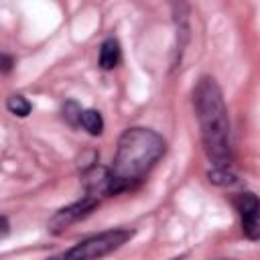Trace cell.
Segmentation results:
<instances>
[{
    "label": "cell",
    "instance_id": "obj_5",
    "mask_svg": "<svg viewBox=\"0 0 260 260\" xmlns=\"http://www.w3.org/2000/svg\"><path fill=\"white\" fill-rule=\"evenodd\" d=\"M238 211L242 217V232L248 240H258L260 223H258V197L254 193H242L238 197Z\"/></svg>",
    "mask_w": 260,
    "mask_h": 260
},
{
    "label": "cell",
    "instance_id": "obj_2",
    "mask_svg": "<svg viewBox=\"0 0 260 260\" xmlns=\"http://www.w3.org/2000/svg\"><path fill=\"white\" fill-rule=\"evenodd\" d=\"M195 116L199 122L203 150L215 169H223L232 160V132L223 93L213 77H201L193 91Z\"/></svg>",
    "mask_w": 260,
    "mask_h": 260
},
{
    "label": "cell",
    "instance_id": "obj_11",
    "mask_svg": "<svg viewBox=\"0 0 260 260\" xmlns=\"http://www.w3.org/2000/svg\"><path fill=\"white\" fill-rule=\"evenodd\" d=\"M10 69H12V57L0 55V71H2V73H8Z\"/></svg>",
    "mask_w": 260,
    "mask_h": 260
},
{
    "label": "cell",
    "instance_id": "obj_4",
    "mask_svg": "<svg viewBox=\"0 0 260 260\" xmlns=\"http://www.w3.org/2000/svg\"><path fill=\"white\" fill-rule=\"evenodd\" d=\"M98 205H100V199H98V197L85 195L83 199H79V201H75V203H71V205L59 209V211L49 219L47 228H49L51 234H61V232L67 230L71 223H75V221H79L81 217L89 215Z\"/></svg>",
    "mask_w": 260,
    "mask_h": 260
},
{
    "label": "cell",
    "instance_id": "obj_7",
    "mask_svg": "<svg viewBox=\"0 0 260 260\" xmlns=\"http://www.w3.org/2000/svg\"><path fill=\"white\" fill-rule=\"evenodd\" d=\"M79 126L91 134V136H98L104 132V118L98 110H81V116H79Z\"/></svg>",
    "mask_w": 260,
    "mask_h": 260
},
{
    "label": "cell",
    "instance_id": "obj_13",
    "mask_svg": "<svg viewBox=\"0 0 260 260\" xmlns=\"http://www.w3.org/2000/svg\"><path fill=\"white\" fill-rule=\"evenodd\" d=\"M221 260H232V258H221Z\"/></svg>",
    "mask_w": 260,
    "mask_h": 260
},
{
    "label": "cell",
    "instance_id": "obj_1",
    "mask_svg": "<svg viewBox=\"0 0 260 260\" xmlns=\"http://www.w3.org/2000/svg\"><path fill=\"white\" fill-rule=\"evenodd\" d=\"M167 152V142L150 128H128L118 138L114 162L108 169V195L134 189Z\"/></svg>",
    "mask_w": 260,
    "mask_h": 260
},
{
    "label": "cell",
    "instance_id": "obj_10",
    "mask_svg": "<svg viewBox=\"0 0 260 260\" xmlns=\"http://www.w3.org/2000/svg\"><path fill=\"white\" fill-rule=\"evenodd\" d=\"M79 116H81V106L77 102H73V100L65 102V106H63V118L71 126H77L79 124Z\"/></svg>",
    "mask_w": 260,
    "mask_h": 260
},
{
    "label": "cell",
    "instance_id": "obj_8",
    "mask_svg": "<svg viewBox=\"0 0 260 260\" xmlns=\"http://www.w3.org/2000/svg\"><path fill=\"white\" fill-rule=\"evenodd\" d=\"M6 108H8L10 114H14V116H18V118H26V116L30 114V110H32L30 102H28L24 95H20V93L10 95V98L6 100Z\"/></svg>",
    "mask_w": 260,
    "mask_h": 260
},
{
    "label": "cell",
    "instance_id": "obj_3",
    "mask_svg": "<svg viewBox=\"0 0 260 260\" xmlns=\"http://www.w3.org/2000/svg\"><path fill=\"white\" fill-rule=\"evenodd\" d=\"M132 230L126 228H116V230H108L95 236H89L81 242H77L73 248H69L67 252H61L57 256H51L47 260H98L114 250H118L120 246H124L130 238H132Z\"/></svg>",
    "mask_w": 260,
    "mask_h": 260
},
{
    "label": "cell",
    "instance_id": "obj_9",
    "mask_svg": "<svg viewBox=\"0 0 260 260\" xmlns=\"http://www.w3.org/2000/svg\"><path fill=\"white\" fill-rule=\"evenodd\" d=\"M207 179H209V183L219 185V187H230V185H236V183H238V177H236L234 173H230L228 167H223V169H215V167H213V169L207 173Z\"/></svg>",
    "mask_w": 260,
    "mask_h": 260
},
{
    "label": "cell",
    "instance_id": "obj_12",
    "mask_svg": "<svg viewBox=\"0 0 260 260\" xmlns=\"http://www.w3.org/2000/svg\"><path fill=\"white\" fill-rule=\"evenodd\" d=\"M8 234V221L6 217H0V238H4Z\"/></svg>",
    "mask_w": 260,
    "mask_h": 260
},
{
    "label": "cell",
    "instance_id": "obj_6",
    "mask_svg": "<svg viewBox=\"0 0 260 260\" xmlns=\"http://www.w3.org/2000/svg\"><path fill=\"white\" fill-rule=\"evenodd\" d=\"M118 61H120V43H118L114 37H110V39H106V41L102 43V47H100L98 65L108 71V69H114V67L118 65Z\"/></svg>",
    "mask_w": 260,
    "mask_h": 260
}]
</instances>
